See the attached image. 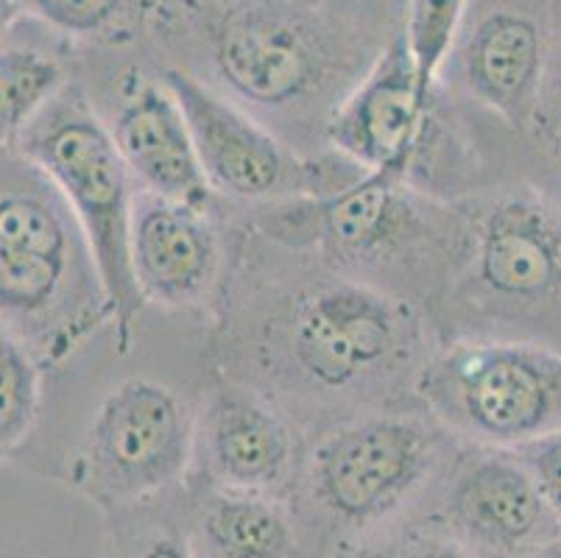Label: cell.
<instances>
[{"label": "cell", "instance_id": "6da1fadb", "mask_svg": "<svg viewBox=\"0 0 561 558\" xmlns=\"http://www.w3.org/2000/svg\"><path fill=\"white\" fill-rule=\"evenodd\" d=\"M229 218L232 258L204 366L272 399L308 442L352 419L422 408L416 383L438 335L420 307Z\"/></svg>", "mask_w": 561, "mask_h": 558}, {"label": "cell", "instance_id": "f1b7e54d", "mask_svg": "<svg viewBox=\"0 0 561 558\" xmlns=\"http://www.w3.org/2000/svg\"><path fill=\"white\" fill-rule=\"evenodd\" d=\"M528 558H561V534L556 536L553 542H548V545H545L542 550L530 553Z\"/></svg>", "mask_w": 561, "mask_h": 558}, {"label": "cell", "instance_id": "cb8c5ba5", "mask_svg": "<svg viewBox=\"0 0 561 558\" xmlns=\"http://www.w3.org/2000/svg\"><path fill=\"white\" fill-rule=\"evenodd\" d=\"M324 7L358 25L377 43L389 45L405 31L411 0H324Z\"/></svg>", "mask_w": 561, "mask_h": 558}, {"label": "cell", "instance_id": "ffe728a7", "mask_svg": "<svg viewBox=\"0 0 561 558\" xmlns=\"http://www.w3.org/2000/svg\"><path fill=\"white\" fill-rule=\"evenodd\" d=\"M43 363L23 341L0 327V460L18 458L45 413Z\"/></svg>", "mask_w": 561, "mask_h": 558}, {"label": "cell", "instance_id": "30bf717a", "mask_svg": "<svg viewBox=\"0 0 561 558\" xmlns=\"http://www.w3.org/2000/svg\"><path fill=\"white\" fill-rule=\"evenodd\" d=\"M416 399L467 447L517 449L561 428V352L508 338L438 341Z\"/></svg>", "mask_w": 561, "mask_h": 558}, {"label": "cell", "instance_id": "603a6c76", "mask_svg": "<svg viewBox=\"0 0 561 558\" xmlns=\"http://www.w3.org/2000/svg\"><path fill=\"white\" fill-rule=\"evenodd\" d=\"M463 7L467 0H411L408 7L405 39L425 92L436 90V76L450 50Z\"/></svg>", "mask_w": 561, "mask_h": 558}, {"label": "cell", "instance_id": "e0dca14e", "mask_svg": "<svg viewBox=\"0 0 561 558\" xmlns=\"http://www.w3.org/2000/svg\"><path fill=\"white\" fill-rule=\"evenodd\" d=\"M185 516L198 558H302L285 500L187 480Z\"/></svg>", "mask_w": 561, "mask_h": 558}, {"label": "cell", "instance_id": "4fadbf2b", "mask_svg": "<svg viewBox=\"0 0 561 558\" xmlns=\"http://www.w3.org/2000/svg\"><path fill=\"white\" fill-rule=\"evenodd\" d=\"M559 0H467L436 87L517 140L537 129Z\"/></svg>", "mask_w": 561, "mask_h": 558}, {"label": "cell", "instance_id": "83f0119b", "mask_svg": "<svg viewBox=\"0 0 561 558\" xmlns=\"http://www.w3.org/2000/svg\"><path fill=\"white\" fill-rule=\"evenodd\" d=\"M23 14H25V9L20 0H0V39L7 37L9 29H12V25L23 18Z\"/></svg>", "mask_w": 561, "mask_h": 558}, {"label": "cell", "instance_id": "7a4b0ae2", "mask_svg": "<svg viewBox=\"0 0 561 558\" xmlns=\"http://www.w3.org/2000/svg\"><path fill=\"white\" fill-rule=\"evenodd\" d=\"M389 45L302 0H173L157 48L297 151L328 153V126Z\"/></svg>", "mask_w": 561, "mask_h": 558}, {"label": "cell", "instance_id": "5b68a950", "mask_svg": "<svg viewBox=\"0 0 561 558\" xmlns=\"http://www.w3.org/2000/svg\"><path fill=\"white\" fill-rule=\"evenodd\" d=\"M461 447L422 408L371 413L310 439L288 500L302 556L319 545L328 558L425 516Z\"/></svg>", "mask_w": 561, "mask_h": 558}, {"label": "cell", "instance_id": "d6986e66", "mask_svg": "<svg viewBox=\"0 0 561 558\" xmlns=\"http://www.w3.org/2000/svg\"><path fill=\"white\" fill-rule=\"evenodd\" d=\"M25 14L79 48H146L157 56L173 0H20Z\"/></svg>", "mask_w": 561, "mask_h": 558}, {"label": "cell", "instance_id": "9a60e30c", "mask_svg": "<svg viewBox=\"0 0 561 558\" xmlns=\"http://www.w3.org/2000/svg\"><path fill=\"white\" fill-rule=\"evenodd\" d=\"M131 276L146 307L210 319L232 258V218L137 191L129 229Z\"/></svg>", "mask_w": 561, "mask_h": 558}, {"label": "cell", "instance_id": "ac0fdd59", "mask_svg": "<svg viewBox=\"0 0 561 558\" xmlns=\"http://www.w3.org/2000/svg\"><path fill=\"white\" fill-rule=\"evenodd\" d=\"M79 79V45L23 14L0 39V153Z\"/></svg>", "mask_w": 561, "mask_h": 558}, {"label": "cell", "instance_id": "52a82bcc", "mask_svg": "<svg viewBox=\"0 0 561 558\" xmlns=\"http://www.w3.org/2000/svg\"><path fill=\"white\" fill-rule=\"evenodd\" d=\"M481 112L425 92L405 31L391 39L328 126V148L366 173H386L445 202L500 182L478 129Z\"/></svg>", "mask_w": 561, "mask_h": 558}, {"label": "cell", "instance_id": "3957f363", "mask_svg": "<svg viewBox=\"0 0 561 558\" xmlns=\"http://www.w3.org/2000/svg\"><path fill=\"white\" fill-rule=\"evenodd\" d=\"M232 215L274 243L411 301L431 321L450 291L467 232L461 204L386 173H360L328 196Z\"/></svg>", "mask_w": 561, "mask_h": 558}, {"label": "cell", "instance_id": "2e32d148", "mask_svg": "<svg viewBox=\"0 0 561 558\" xmlns=\"http://www.w3.org/2000/svg\"><path fill=\"white\" fill-rule=\"evenodd\" d=\"M427 516L483 558H528L561 534V520L512 449L463 444Z\"/></svg>", "mask_w": 561, "mask_h": 558}, {"label": "cell", "instance_id": "8992f818", "mask_svg": "<svg viewBox=\"0 0 561 558\" xmlns=\"http://www.w3.org/2000/svg\"><path fill=\"white\" fill-rule=\"evenodd\" d=\"M463 252L436 335L508 338L561 352V202L523 176L461 198Z\"/></svg>", "mask_w": 561, "mask_h": 558}, {"label": "cell", "instance_id": "d4e9b609", "mask_svg": "<svg viewBox=\"0 0 561 558\" xmlns=\"http://www.w3.org/2000/svg\"><path fill=\"white\" fill-rule=\"evenodd\" d=\"M512 453L523 460V467L534 478L545 503L561 520V428L512 449Z\"/></svg>", "mask_w": 561, "mask_h": 558}, {"label": "cell", "instance_id": "7402d4cb", "mask_svg": "<svg viewBox=\"0 0 561 558\" xmlns=\"http://www.w3.org/2000/svg\"><path fill=\"white\" fill-rule=\"evenodd\" d=\"M328 558H483L453 539L431 516H416L397 528L380 531L360 542L339 547Z\"/></svg>", "mask_w": 561, "mask_h": 558}, {"label": "cell", "instance_id": "277c9868", "mask_svg": "<svg viewBox=\"0 0 561 558\" xmlns=\"http://www.w3.org/2000/svg\"><path fill=\"white\" fill-rule=\"evenodd\" d=\"M115 316L73 209L18 148L0 153V327L45 372L68 368Z\"/></svg>", "mask_w": 561, "mask_h": 558}, {"label": "cell", "instance_id": "5bb4252c", "mask_svg": "<svg viewBox=\"0 0 561 558\" xmlns=\"http://www.w3.org/2000/svg\"><path fill=\"white\" fill-rule=\"evenodd\" d=\"M305 447L308 439L272 399L216 368L204 372L196 388V464L191 480L288 503L297 489Z\"/></svg>", "mask_w": 561, "mask_h": 558}, {"label": "cell", "instance_id": "4316f807", "mask_svg": "<svg viewBox=\"0 0 561 558\" xmlns=\"http://www.w3.org/2000/svg\"><path fill=\"white\" fill-rule=\"evenodd\" d=\"M523 143L537 151V171L523 179H528L545 193H550L556 202H561V126H556L548 135L530 137Z\"/></svg>", "mask_w": 561, "mask_h": 558}, {"label": "cell", "instance_id": "9c48e42d", "mask_svg": "<svg viewBox=\"0 0 561 558\" xmlns=\"http://www.w3.org/2000/svg\"><path fill=\"white\" fill-rule=\"evenodd\" d=\"M14 148L54 182L84 229L115 316L112 350L126 357L146 310L129 258L137 184L79 79L39 112Z\"/></svg>", "mask_w": 561, "mask_h": 558}, {"label": "cell", "instance_id": "44dd1931", "mask_svg": "<svg viewBox=\"0 0 561 558\" xmlns=\"http://www.w3.org/2000/svg\"><path fill=\"white\" fill-rule=\"evenodd\" d=\"M112 558H198L185 516V489L157 503L110 516Z\"/></svg>", "mask_w": 561, "mask_h": 558}, {"label": "cell", "instance_id": "8fae6325", "mask_svg": "<svg viewBox=\"0 0 561 558\" xmlns=\"http://www.w3.org/2000/svg\"><path fill=\"white\" fill-rule=\"evenodd\" d=\"M162 76L185 112L204 179L227 207L257 209L328 196L366 173L335 151H297L187 70L162 65Z\"/></svg>", "mask_w": 561, "mask_h": 558}, {"label": "cell", "instance_id": "f546056e", "mask_svg": "<svg viewBox=\"0 0 561 558\" xmlns=\"http://www.w3.org/2000/svg\"><path fill=\"white\" fill-rule=\"evenodd\" d=\"M302 3H310V7H324V0H302Z\"/></svg>", "mask_w": 561, "mask_h": 558}, {"label": "cell", "instance_id": "7c38bea8", "mask_svg": "<svg viewBox=\"0 0 561 558\" xmlns=\"http://www.w3.org/2000/svg\"><path fill=\"white\" fill-rule=\"evenodd\" d=\"M79 81L131 171L137 191L218 209L185 112L146 48H79Z\"/></svg>", "mask_w": 561, "mask_h": 558}, {"label": "cell", "instance_id": "484cf974", "mask_svg": "<svg viewBox=\"0 0 561 558\" xmlns=\"http://www.w3.org/2000/svg\"><path fill=\"white\" fill-rule=\"evenodd\" d=\"M556 126H561V0H559V14H556V31H553V43H550L548 70H545L542 99H539V115H537V129H534V137L548 135V132H553Z\"/></svg>", "mask_w": 561, "mask_h": 558}, {"label": "cell", "instance_id": "ba28073f", "mask_svg": "<svg viewBox=\"0 0 561 558\" xmlns=\"http://www.w3.org/2000/svg\"><path fill=\"white\" fill-rule=\"evenodd\" d=\"M196 464V391L149 375L106 388L50 469L106 516L185 489Z\"/></svg>", "mask_w": 561, "mask_h": 558}]
</instances>
